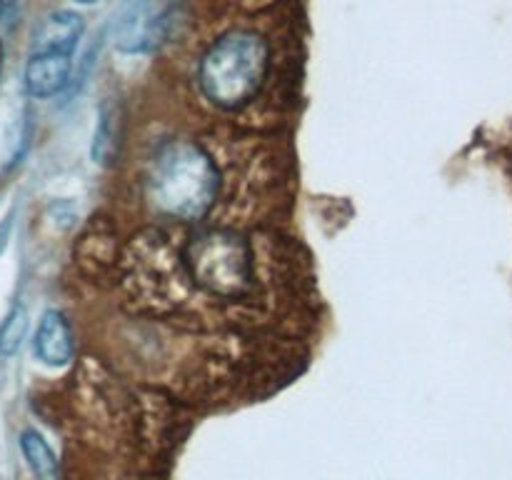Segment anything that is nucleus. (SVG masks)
<instances>
[{"label":"nucleus","instance_id":"obj_1","mask_svg":"<svg viewBox=\"0 0 512 480\" xmlns=\"http://www.w3.org/2000/svg\"><path fill=\"white\" fill-rule=\"evenodd\" d=\"M220 175L213 158L193 140H165L148 165V195L160 213L198 220L218 198Z\"/></svg>","mask_w":512,"mask_h":480},{"label":"nucleus","instance_id":"obj_2","mask_svg":"<svg viewBox=\"0 0 512 480\" xmlns=\"http://www.w3.org/2000/svg\"><path fill=\"white\" fill-rule=\"evenodd\" d=\"M270 68V48L253 30H233L210 45L200 60V88L218 108L248 105L263 88Z\"/></svg>","mask_w":512,"mask_h":480},{"label":"nucleus","instance_id":"obj_3","mask_svg":"<svg viewBox=\"0 0 512 480\" xmlns=\"http://www.w3.org/2000/svg\"><path fill=\"white\" fill-rule=\"evenodd\" d=\"M185 265L198 288L215 298L238 300L253 288V250L243 235L203 230L185 245Z\"/></svg>","mask_w":512,"mask_h":480},{"label":"nucleus","instance_id":"obj_4","mask_svg":"<svg viewBox=\"0 0 512 480\" xmlns=\"http://www.w3.org/2000/svg\"><path fill=\"white\" fill-rule=\"evenodd\" d=\"M183 0H135L115 25V48L128 55L158 50L173 33Z\"/></svg>","mask_w":512,"mask_h":480},{"label":"nucleus","instance_id":"obj_5","mask_svg":"<svg viewBox=\"0 0 512 480\" xmlns=\"http://www.w3.org/2000/svg\"><path fill=\"white\" fill-rule=\"evenodd\" d=\"M83 28V18L73 10H55V13L45 15L33 33V55H70L83 35Z\"/></svg>","mask_w":512,"mask_h":480},{"label":"nucleus","instance_id":"obj_6","mask_svg":"<svg viewBox=\"0 0 512 480\" xmlns=\"http://www.w3.org/2000/svg\"><path fill=\"white\" fill-rule=\"evenodd\" d=\"M33 348L38 360H43L45 365H68L73 358V330L70 323L65 320V315L60 310H45L43 318H40L38 333H35Z\"/></svg>","mask_w":512,"mask_h":480},{"label":"nucleus","instance_id":"obj_7","mask_svg":"<svg viewBox=\"0 0 512 480\" xmlns=\"http://www.w3.org/2000/svg\"><path fill=\"white\" fill-rule=\"evenodd\" d=\"M70 55L40 53L30 55L25 65V90L33 98H50L68 85Z\"/></svg>","mask_w":512,"mask_h":480},{"label":"nucleus","instance_id":"obj_8","mask_svg":"<svg viewBox=\"0 0 512 480\" xmlns=\"http://www.w3.org/2000/svg\"><path fill=\"white\" fill-rule=\"evenodd\" d=\"M20 450H23V458L28 463V468L40 480H53L58 475V458H55L53 448H50L48 440L38 430L28 428L20 433Z\"/></svg>","mask_w":512,"mask_h":480},{"label":"nucleus","instance_id":"obj_9","mask_svg":"<svg viewBox=\"0 0 512 480\" xmlns=\"http://www.w3.org/2000/svg\"><path fill=\"white\" fill-rule=\"evenodd\" d=\"M115 150H118V113L110 105L100 110L98 128H95L93 140V158L95 163H113Z\"/></svg>","mask_w":512,"mask_h":480},{"label":"nucleus","instance_id":"obj_10","mask_svg":"<svg viewBox=\"0 0 512 480\" xmlns=\"http://www.w3.org/2000/svg\"><path fill=\"white\" fill-rule=\"evenodd\" d=\"M28 310L23 305H15L8 318L0 325V355H15L28 335Z\"/></svg>","mask_w":512,"mask_h":480},{"label":"nucleus","instance_id":"obj_11","mask_svg":"<svg viewBox=\"0 0 512 480\" xmlns=\"http://www.w3.org/2000/svg\"><path fill=\"white\" fill-rule=\"evenodd\" d=\"M13 5H15V0H0V20H3L10 10H13Z\"/></svg>","mask_w":512,"mask_h":480},{"label":"nucleus","instance_id":"obj_12","mask_svg":"<svg viewBox=\"0 0 512 480\" xmlns=\"http://www.w3.org/2000/svg\"><path fill=\"white\" fill-rule=\"evenodd\" d=\"M78 3H83V5H90V3H95V0H78Z\"/></svg>","mask_w":512,"mask_h":480},{"label":"nucleus","instance_id":"obj_13","mask_svg":"<svg viewBox=\"0 0 512 480\" xmlns=\"http://www.w3.org/2000/svg\"><path fill=\"white\" fill-rule=\"evenodd\" d=\"M0 58H3V50H0Z\"/></svg>","mask_w":512,"mask_h":480}]
</instances>
